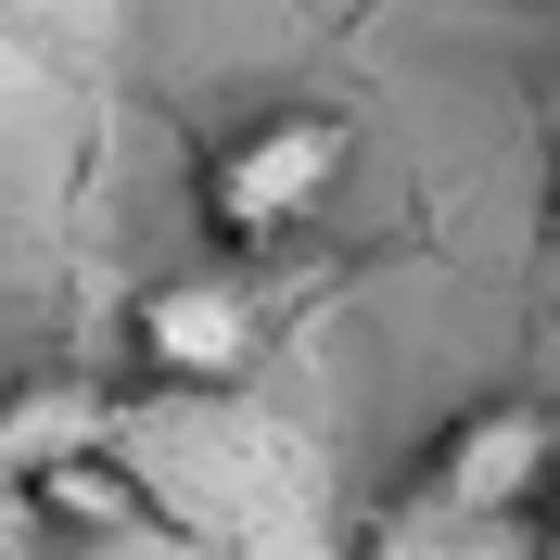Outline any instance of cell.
I'll use <instances>...</instances> for the list:
<instances>
[{"label":"cell","mask_w":560,"mask_h":560,"mask_svg":"<svg viewBox=\"0 0 560 560\" xmlns=\"http://www.w3.org/2000/svg\"><path fill=\"white\" fill-rule=\"evenodd\" d=\"M331 178H345V115H318V103H280L255 115V128H230L205 153V230L217 243H293L318 205H331Z\"/></svg>","instance_id":"6da1fadb"},{"label":"cell","mask_w":560,"mask_h":560,"mask_svg":"<svg viewBox=\"0 0 560 560\" xmlns=\"http://www.w3.org/2000/svg\"><path fill=\"white\" fill-rule=\"evenodd\" d=\"M420 497H446L471 523H548L560 497V408L535 395H485V408H458L420 458Z\"/></svg>","instance_id":"7a4b0ae2"},{"label":"cell","mask_w":560,"mask_h":560,"mask_svg":"<svg viewBox=\"0 0 560 560\" xmlns=\"http://www.w3.org/2000/svg\"><path fill=\"white\" fill-rule=\"evenodd\" d=\"M140 357H153L166 383H191V395H230L255 357H268L255 280H243V268H178V280H153V293H140Z\"/></svg>","instance_id":"3957f363"},{"label":"cell","mask_w":560,"mask_h":560,"mask_svg":"<svg viewBox=\"0 0 560 560\" xmlns=\"http://www.w3.org/2000/svg\"><path fill=\"white\" fill-rule=\"evenodd\" d=\"M535 548H548V523H471L446 497H395L357 560H535Z\"/></svg>","instance_id":"277c9868"},{"label":"cell","mask_w":560,"mask_h":560,"mask_svg":"<svg viewBox=\"0 0 560 560\" xmlns=\"http://www.w3.org/2000/svg\"><path fill=\"white\" fill-rule=\"evenodd\" d=\"M77 458H103V395L38 383V395L0 408V471H13V485H51V471H77Z\"/></svg>","instance_id":"5b68a950"},{"label":"cell","mask_w":560,"mask_h":560,"mask_svg":"<svg viewBox=\"0 0 560 560\" xmlns=\"http://www.w3.org/2000/svg\"><path fill=\"white\" fill-rule=\"evenodd\" d=\"M38 497H51L65 523H128V510H140V497H128V471H103V458H77V471H51Z\"/></svg>","instance_id":"8992f818"},{"label":"cell","mask_w":560,"mask_h":560,"mask_svg":"<svg viewBox=\"0 0 560 560\" xmlns=\"http://www.w3.org/2000/svg\"><path fill=\"white\" fill-rule=\"evenodd\" d=\"M535 560H560V523H548V548H535Z\"/></svg>","instance_id":"52a82bcc"},{"label":"cell","mask_w":560,"mask_h":560,"mask_svg":"<svg viewBox=\"0 0 560 560\" xmlns=\"http://www.w3.org/2000/svg\"><path fill=\"white\" fill-rule=\"evenodd\" d=\"M548 230H560V205H548Z\"/></svg>","instance_id":"ba28073f"}]
</instances>
